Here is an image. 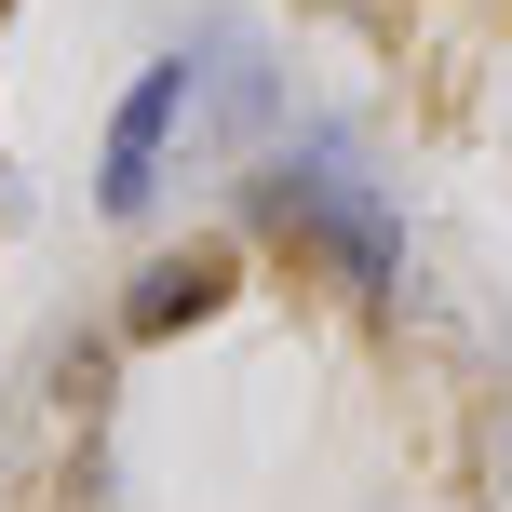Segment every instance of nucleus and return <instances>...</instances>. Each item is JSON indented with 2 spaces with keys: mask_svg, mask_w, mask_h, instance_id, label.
I'll return each instance as SVG.
<instances>
[{
  "mask_svg": "<svg viewBox=\"0 0 512 512\" xmlns=\"http://www.w3.org/2000/svg\"><path fill=\"white\" fill-rule=\"evenodd\" d=\"M270 216H283V230H310V243L337 256V270L364 283V297H391V283H405V256H391L378 203H364V189L337 176V162H283V176H270Z\"/></svg>",
  "mask_w": 512,
  "mask_h": 512,
  "instance_id": "nucleus-1",
  "label": "nucleus"
},
{
  "mask_svg": "<svg viewBox=\"0 0 512 512\" xmlns=\"http://www.w3.org/2000/svg\"><path fill=\"white\" fill-rule=\"evenodd\" d=\"M176 108H189V54H162V68L149 81H135V95L122 108H108V216H135V203H149V189H162V149H176Z\"/></svg>",
  "mask_w": 512,
  "mask_h": 512,
  "instance_id": "nucleus-2",
  "label": "nucleus"
},
{
  "mask_svg": "<svg viewBox=\"0 0 512 512\" xmlns=\"http://www.w3.org/2000/svg\"><path fill=\"white\" fill-rule=\"evenodd\" d=\"M216 297H230V270H216V256H149V270H135V297H122V337H176V324H203Z\"/></svg>",
  "mask_w": 512,
  "mask_h": 512,
  "instance_id": "nucleus-3",
  "label": "nucleus"
}]
</instances>
